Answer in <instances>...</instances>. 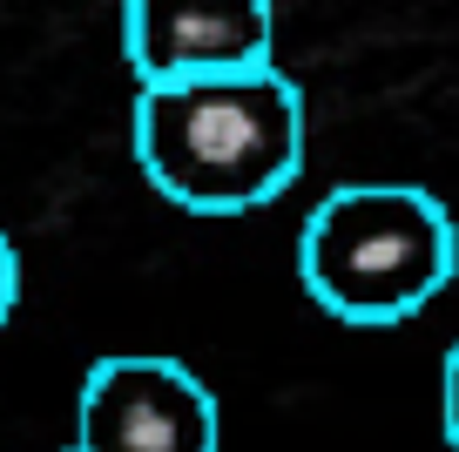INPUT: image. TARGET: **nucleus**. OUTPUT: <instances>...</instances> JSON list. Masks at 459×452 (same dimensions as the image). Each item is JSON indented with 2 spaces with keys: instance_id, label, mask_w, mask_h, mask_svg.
<instances>
[{
  "instance_id": "1",
  "label": "nucleus",
  "mask_w": 459,
  "mask_h": 452,
  "mask_svg": "<svg viewBox=\"0 0 459 452\" xmlns=\"http://www.w3.org/2000/svg\"><path fill=\"white\" fill-rule=\"evenodd\" d=\"M135 170L189 216H250L304 176V95L277 61L135 82Z\"/></svg>"
},
{
  "instance_id": "2",
  "label": "nucleus",
  "mask_w": 459,
  "mask_h": 452,
  "mask_svg": "<svg viewBox=\"0 0 459 452\" xmlns=\"http://www.w3.org/2000/svg\"><path fill=\"white\" fill-rule=\"evenodd\" d=\"M459 270V223L419 183H344L304 216L298 277L338 325L385 331L439 304Z\"/></svg>"
},
{
  "instance_id": "3",
  "label": "nucleus",
  "mask_w": 459,
  "mask_h": 452,
  "mask_svg": "<svg viewBox=\"0 0 459 452\" xmlns=\"http://www.w3.org/2000/svg\"><path fill=\"white\" fill-rule=\"evenodd\" d=\"M68 452H223V412L189 365L115 352L82 378Z\"/></svg>"
},
{
  "instance_id": "4",
  "label": "nucleus",
  "mask_w": 459,
  "mask_h": 452,
  "mask_svg": "<svg viewBox=\"0 0 459 452\" xmlns=\"http://www.w3.org/2000/svg\"><path fill=\"white\" fill-rule=\"evenodd\" d=\"M122 61L135 82L277 61L271 0H122Z\"/></svg>"
},
{
  "instance_id": "5",
  "label": "nucleus",
  "mask_w": 459,
  "mask_h": 452,
  "mask_svg": "<svg viewBox=\"0 0 459 452\" xmlns=\"http://www.w3.org/2000/svg\"><path fill=\"white\" fill-rule=\"evenodd\" d=\"M439 432H446V446L459 452V338H453V352H446V365H439Z\"/></svg>"
},
{
  "instance_id": "6",
  "label": "nucleus",
  "mask_w": 459,
  "mask_h": 452,
  "mask_svg": "<svg viewBox=\"0 0 459 452\" xmlns=\"http://www.w3.org/2000/svg\"><path fill=\"white\" fill-rule=\"evenodd\" d=\"M14 304H21V256H14V237L0 230V331H7Z\"/></svg>"
}]
</instances>
